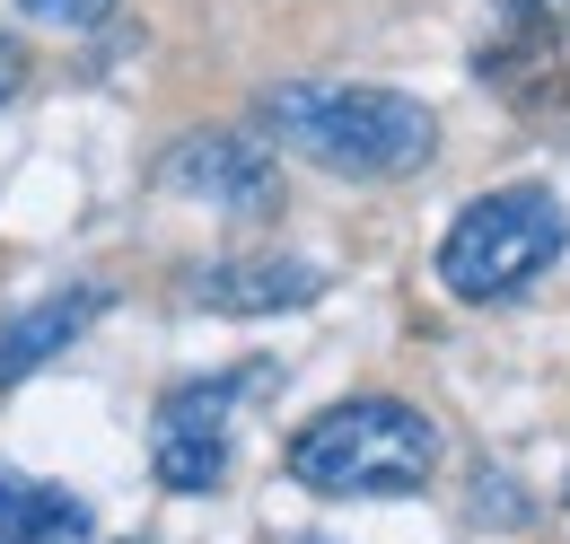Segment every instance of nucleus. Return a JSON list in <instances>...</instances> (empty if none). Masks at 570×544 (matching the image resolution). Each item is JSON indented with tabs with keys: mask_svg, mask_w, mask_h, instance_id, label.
<instances>
[{
	"mask_svg": "<svg viewBox=\"0 0 570 544\" xmlns=\"http://www.w3.org/2000/svg\"><path fill=\"white\" fill-rule=\"evenodd\" d=\"M264 133L334 176H413L439 149V124L422 97L368 88V79H282L264 97Z\"/></svg>",
	"mask_w": 570,
	"mask_h": 544,
	"instance_id": "nucleus-1",
	"label": "nucleus"
},
{
	"mask_svg": "<svg viewBox=\"0 0 570 544\" xmlns=\"http://www.w3.org/2000/svg\"><path fill=\"white\" fill-rule=\"evenodd\" d=\"M289 475L325 501H386V492H422L439 475V430L430 412L395 396H352V405L316 412L289 439Z\"/></svg>",
	"mask_w": 570,
	"mask_h": 544,
	"instance_id": "nucleus-2",
	"label": "nucleus"
},
{
	"mask_svg": "<svg viewBox=\"0 0 570 544\" xmlns=\"http://www.w3.org/2000/svg\"><path fill=\"white\" fill-rule=\"evenodd\" d=\"M562 246H570V211L544 185H509V194H483V203L456 211V229L439 237V281L465 308H500L535 272L562 264Z\"/></svg>",
	"mask_w": 570,
	"mask_h": 544,
	"instance_id": "nucleus-3",
	"label": "nucleus"
},
{
	"mask_svg": "<svg viewBox=\"0 0 570 544\" xmlns=\"http://www.w3.org/2000/svg\"><path fill=\"white\" fill-rule=\"evenodd\" d=\"M255 378H194V387H176L158 421H149V466L167 492H219L228 483V448H237V396H246Z\"/></svg>",
	"mask_w": 570,
	"mask_h": 544,
	"instance_id": "nucleus-4",
	"label": "nucleus"
},
{
	"mask_svg": "<svg viewBox=\"0 0 570 544\" xmlns=\"http://www.w3.org/2000/svg\"><path fill=\"white\" fill-rule=\"evenodd\" d=\"M158 185L185 194V203H212V211H273L282 203V167L273 149L246 133H194L158 158Z\"/></svg>",
	"mask_w": 570,
	"mask_h": 544,
	"instance_id": "nucleus-5",
	"label": "nucleus"
},
{
	"mask_svg": "<svg viewBox=\"0 0 570 544\" xmlns=\"http://www.w3.org/2000/svg\"><path fill=\"white\" fill-rule=\"evenodd\" d=\"M316 290H325V272L298 264V255H228L194 281V299L219 317H282V308H307Z\"/></svg>",
	"mask_w": 570,
	"mask_h": 544,
	"instance_id": "nucleus-6",
	"label": "nucleus"
},
{
	"mask_svg": "<svg viewBox=\"0 0 570 544\" xmlns=\"http://www.w3.org/2000/svg\"><path fill=\"white\" fill-rule=\"evenodd\" d=\"M106 308H115L106 290H53V299H36L27 317H9V326H0V387L36 378V369H45L53 351H71V342L88 334Z\"/></svg>",
	"mask_w": 570,
	"mask_h": 544,
	"instance_id": "nucleus-7",
	"label": "nucleus"
},
{
	"mask_svg": "<svg viewBox=\"0 0 570 544\" xmlns=\"http://www.w3.org/2000/svg\"><path fill=\"white\" fill-rule=\"evenodd\" d=\"M0 544H88V501H71L62 483L0 475Z\"/></svg>",
	"mask_w": 570,
	"mask_h": 544,
	"instance_id": "nucleus-8",
	"label": "nucleus"
},
{
	"mask_svg": "<svg viewBox=\"0 0 570 544\" xmlns=\"http://www.w3.org/2000/svg\"><path fill=\"white\" fill-rule=\"evenodd\" d=\"M27 18H45V27H97V18H115V0H18Z\"/></svg>",
	"mask_w": 570,
	"mask_h": 544,
	"instance_id": "nucleus-9",
	"label": "nucleus"
},
{
	"mask_svg": "<svg viewBox=\"0 0 570 544\" xmlns=\"http://www.w3.org/2000/svg\"><path fill=\"white\" fill-rule=\"evenodd\" d=\"M18 79H27V54H18V36H9V27H0V106H9V97H18Z\"/></svg>",
	"mask_w": 570,
	"mask_h": 544,
	"instance_id": "nucleus-10",
	"label": "nucleus"
},
{
	"mask_svg": "<svg viewBox=\"0 0 570 544\" xmlns=\"http://www.w3.org/2000/svg\"><path fill=\"white\" fill-rule=\"evenodd\" d=\"M562 9H570V0H562Z\"/></svg>",
	"mask_w": 570,
	"mask_h": 544,
	"instance_id": "nucleus-11",
	"label": "nucleus"
}]
</instances>
